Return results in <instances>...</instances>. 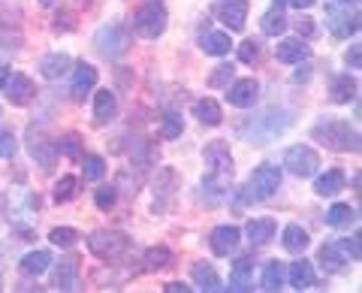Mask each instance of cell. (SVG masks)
Instances as JSON below:
<instances>
[{
	"label": "cell",
	"mask_w": 362,
	"mask_h": 293,
	"mask_svg": "<svg viewBox=\"0 0 362 293\" xmlns=\"http://www.w3.org/2000/svg\"><path fill=\"white\" fill-rule=\"evenodd\" d=\"M311 137L317 142H323L326 149H332V151H359V130L350 127L347 121H338V118L320 121L311 130Z\"/></svg>",
	"instance_id": "1"
},
{
	"label": "cell",
	"mask_w": 362,
	"mask_h": 293,
	"mask_svg": "<svg viewBox=\"0 0 362 293\" xmlns=\"http://www.w3.org/2000/svg\"><path fill=\"white\" fill-rule=\"evenodd\" d=\"M206 188L214 194H223L226 185L233 178V154L226 149V142H211L206 149Z\"/></svg>",
	"instance_id": "2"
},
{
	"label": "cell",
	"mask_w": 362,
	"mask_h": 293,
	"mask_svg": "<svg viewBox=\"0 0 362 293\" xmlns=\"http://www.w3.org/2000/svg\"><path fill=\"white\" fill-rule=\"evenodd\" d=\"M88 248L94 257H100V260H115V257L127 254L130 239L118 230H97V233L88 236Z\"/></svg>",
	"instance_id": "3"
},
{
	"label": "cell",
	"mask_w": 362,
	"mask_h": 293,
	"mask_svg": "<svg viewBox=\"0 0 362 293\" xmlns=\"http://www.w3.org/2000/svg\"><path fill=\"white\" fill-rule=\"evenodd\" d=\"M166 21H169V16H166V9L160 6V0H148L139 13H136V18H133V28H136V33L139 37H145V40H157L160 33L166 30Z\"/></svg>",
	"instance_id": "4"
},
{
	"label": "cell",
	"mask_w": 362,
	"mask_h": 293,
	"mask_svg": "<svg viewBox=\"0 0 362 293\" xmlns=\"http://www.w3.org/2000/svg\"><path fill=\"white\" fill-rule=\"evenodd\" d=\"M94 49L103 54V58H121V54L130 49V33L124 30L121 25L100 28L94 33Z\"/></svg>",
	"instance_id": "5"
},
{
	"label": "cell",
	"mask_w": 362,
	"mask_h": 293,
	"mask_svg": "<svg viewBox=\"0 0 362 293\" xmlns=\"http://www.w3.org/2000/svg\"><path fill=\"white\" fill-rule=\"evenodd\" d=\"M284 166L293 176L311 178L317 173V166H320V154H317L311 145H293V149H287V154H284Z\"/></svg>",
	"instance_id": "6"
},
{
	"label": "cell",
	"mask_w": 362,
	"mask_h": 293,
	"mask_svg": "<svg viewBox=\"0 0 362 293\" xmlns=\"http://www.w3.org/2000/svg\"><path fill=\"white\" fill-rule=\"evenodd\" d=\"M278 188H281V170L272 166V163L257 166V170L251 173V182H247V190H251L254 200H269Z\"/></svg>",
	"instance_id": "7"
},
{
	"label": "cell",
	"mask_w": 362,
	"mask_h": 293,
	"mask_svg": "<svg viewBox=\"0 0 362 293\" xmlns=\"http://www.w3.org/2000/svg\"><path fill=\"white\" fill-rule=\"evenodd\" d=\"M4 91H6V100H9L13 106H28L30 100H33V94H37V85H33L25 73H13V76L6 73Z\"/></svg>",
	"instance_id": "8"
},
{
	"label": "cell",
	"mask_w": 362,
	"mask_h": 293,
	"mask_svg": "<svg viewBox=\"0 0 362 293\" xmlns=\"http://www.w3.org/2000/svg\"><path fill=\"white\" fill-rule=\"evenodd\" d=\"M257 91H259L257 79H239V82H233L226 88V100H230V106H235V109H247V106H254Z\"/></svg>",
	"instance_id": "9"
},
{
	"label": "cell",
	"mask_w": 362,
	"mask_h": 293,
	"mask_svg": "<svg viewBox=\"0 0 362 293\" xmlns=\"http://www.w3.org/2000/svg\"><path fill=\"white\" fill-rule=\"evenodd\" d=\"M239 227H230V224H223V227H214L211 230V251L218 257H226L235 251V245H239Z\"/></svg>",
	"instance_id": "10"
},
{
	"label": "cell",
	"mask_w": 362,
	"mask_h": 293,
	"mask_svg": "<svg viewBox=\"0 0 362 293\" xmlns=\"http://www.w3.org/2000/svg\"><path fill=\"white\" fill-rule=\"evenodd\" d=\"M326 28H329L335 37L347 40L350 33H356V30H359V18H356V16L350 18L347 13H338L335 6H329V9H326Z\"/></svg>",
	"instance_id": "11"
},
{
	"label": "cell",
	"mask_w": 362,
	"mask_h": 293,
	"mask_svg": "<svg viewBox=\"0 0 362 293\" xmlns=\"http://www.w3.org/2000/svg\"><path fill=\"white\" fill-rule=\"evenodd\" d=\"M251 287H254V260L251 257H242V260H235L233 272H230V290L245 293Z\"/></svg>",
	"instance_id": "12"
},
{
	"label": "cell",
	"mask_w": 362,
	"mask_h": 293,
	"mask_svg": "<svg viewBox=\"0 0 362 293\" xmlns=\"http://www.w3.org/2000/svg\"><path fill=\"white\" fill-rule=\"evenodd\" d=\"M118 115V97L109 91V88H103V91H97L94 97V121L97 124H109L115 121Z\"/></svg>",
	"instance_id": "13"
},
{
	"label": "cell",
	"mask_w": 362,
	"mask_h": 293,
	"mask_svg": "<svg viewBox=\"0 0 362 293\" xmlns=\"http://www.w3.org/2000/svg\"><path fill=\"white\" fill-rule=\"evenodd\" d=\"M218 16L230 30H242L247 18V0H230V4H223L218 9Z\"/></svg>",
	"instance_id": "14"
},
{
	"label": "cell",
	"mask_w": 362,
	"mask_h": 293,
	"mask_svg": "<svg viewBox=\"0 0 362 293\" xmlns=\"http://www.w3.org/2000/svg\"><path fill=\"white\" fill-rule=\"evenodd\" d=\"M97 85V70L90 64H78L76 67V76H73V100H85V94Z\"/></svg>",
	"instance_id": "15"
},
{
	"label": "cell",
	"mask_w": 362,
	"mask_h": 293,
	"mask_svg": "<svg viewBox=\"0 0 362 293\" xmlns=\"http://www.w3.org/2000/svg\"><path fill=\"white\" fill-rule=\"evenodd\" d=\"M275 54H278V61H284V64H299L308 58L311 49L305 46L302 40H281L275 46Z\"/></svg>",
	"instance_id": "16"
},
{
	"label": "cell",
	"mask_w": 362,
	"mask_h": 293,
	"mask_svg": "<svg viewBox=\"0 0 362 293\" xmlns=\"http://www.w3.org/2000/svg\"><path fill=\"white\" fill-rule=\"evenodd\" d=\"M70 54H64V52H52V54H45V58L40 61V73L45 79H61L66 70H70Z\"/></svg>",
	"instance_id": "17"
},
{
	"label": "cell",
	"mask_w": 362,
	"mask_h": 293,
	"mask_svg": "<svg viewBox=\"0 0 362 293\" xmlns=\"http://www.w3.org/2000/svg\"><path fill=\"white\" fill-rule=\"evenodd\" d=\"M76 275H78V260L76 257H64L54 269V287L58 290H76Z\"/></svg>",
	"instance_id": "18"
},
{
	"label": "cell",
	"mask_w": 362,
	"mask_h": 293,
	"mask_svg": "<svg viewBox=\"0 0 362 293\" xmlns=\"http://www.w3.org/2000/svg\"><path fill=\"white\" fill-rule=\"evenodd\" d=\"M281 242L290 254H302L305 248H308V230H302V224H287L284 227V236H281Z\"/></svg>",
	"instance_id": "19"
},
{
	"label": "cell",
	"mask_w": 362,
	"mask_h": 293,
	"mask_svg": "<svg viewBox=\"0 0 362 293\" xmlns=\"http://www.w3.org/2000/svg\"><path fill=\"white\" fill-rule=\"evenodd\" d=\"M356 91H359V85L350 73L332 79V100L335 103H350V100H356Z\"/></svg>",
	"instance_id": "20"
},
{
	"label": "cell",
	"mask_w": 362,
	"mask_h": 293,
	"mask_svg": "<svg viewBox=\"0 0 362 293\" xmlns=\"http://www.w3.org/2000/svg\"><path fill=\"white\" fill-rule=\"evenodd\" d=\"M199 46H202V52L206 54H226L230 52V33H223V30H209V33H202V40H199Z\"/></svg>",
	"instance_id": "21"
},
{
	"label": "cell",
	"mask_w": 362,
	"mask_h": 293,
	"mask_svg": "<svg viewBox=\"0 0 362 293\" xmlns=\"http://www.w3.org/2000/svg\"><path fill=\"white\" fill-rule=\"evenodd\" d=\"M341 188H344V173H341V170H326V173L314 182V190H317L320 197H335Z\"/></svg>",
	"instance_id": "22"
},
{
	"label": "cell",
	"mask_w": 362,
	"mask_h": 293,
	"mask_svg": "<svg viewBox=\"0 0 362 293\" xmlns=\"http://www.w3.org/2000/svg\"><path fill=\"white\" fill-rule=\"evenodd\" d=\"M194 115H197L202 124H209V127H218V124L223 121V112H221V106L214 103L211 97L197 100V103H194Z\"/></svg>",
	"instance_id": "23"
},
{
	"label": "cell",
	"mask_w": 362,
	"mask_h": 293,
	"mask_svg": "<svg viewBox=\"0 0 362 293\" xmlns=\"http://www.w3.org/2000/svg\"><path fill=\"white\" fill-rule=\"evenodd\" d=\"M290 287L296 290H308L314 285V266L308 260H299V263H290Z\"/></svg>",
	"instance_id": "24"
},
{
	"label": "cell",
	"mask_w": 362,
	"mask_h": 293,
	"mask_svg": "<svg viewBox=\"0 0 362 293\" xmlns=\"http://www.w3.org/2000/svg\"><path fill=\"white\" fill-rule=\"evenodd\" d=\"M190 275H194V281H197L202 290H223V287H221V275L214 272L211 263H194Z\"/></svg>",
	"instance_id": "25"
},
{
	"label": "cell",
	"mask_w": 362,
	"mask_h": 293,
	"mask_svg": "<svg viewBox=\"0 0 362 293\" xmlns=\"http://www.w3.org/2000/svg\"><path fill=\"white\" fill-rule=\"evenodd\" d=\"M245 233H247V239H251L254 245H263V242H269L272 236H275V221L272 218H254L245 227Z\"/></svg>",
	"instance_id": "26"
},
{
	"label": "cell",
	"mask_w": 362,
	"mask_h": 293,
	"mask_svg": "<svg viewBox=\"0 0 362 293\" xmlns=\"http://www.w3.org/2000/svg\"><path fill=\"white\" fill-rule=\"evenodd\" d=\"M317 257H320V263H323L326 272H341L344 263H347V254H344L338 245H332V242H329V245H323Z\"/></svg>",
	"instance_id": "27"
},
{
	"label": "cell",
	"mask_w": 362,
	"mask_h": 293,
	"mask_svg": "<svg viewBox=\"0 0 362 293\" xmlns=\"http://www.w3.org/2000/svg\"><path fill=\"white\" fill-rule=\"evenodd\" d=\"M52 266V254L49 251H30L21 257V272L25 275H42Z\"/></svg>",
	"instance_id": "28"
},
{
	"label": "cell",
	"mask_w": 362,
	"mask_h": 293,
	"mask_svg": "<svg viewBox=\"0 0 362 293\" xmlns=\"http://www.w3.org/2000/svg\"><path fill=\"white\" fill-rule=\"evenodd\" d=\"M259 28H263L266 37H281V33L287 30V18H284V13H281V6H272L269 13L259 18Z\"/></svg>",
	"instance_id": "29"
},
{
	"label": "cell",
	"mask_w": 362,
	"mask_h": 293,
	"mask_svg": "<svg viewBox=\"0 0 362 293\" xmlns=\"http://www.w3.org/2000/svg\"><path fill=\"white\" fill-rule=\"evenodd\" d=\"M54 154H64L70 161H82V139L78 133H64V137L54 142Z\"/></svg>",
	"instance_id": "30"
},
{
	"label": "cell",
	"mask_w": 362,
	"mask_h": 293,
	"mask_svg": "<svg viewBox=\"0 0 362 293\" xmlns=\"http://www.w3.org/2000/svg\"><path fill=\"white\" fill-rule=\"evenodd\" d=\"M356 221V212L347 206V202H335V206L326 212V224L329 227H350Z\"/></svg>",
	"instance_id": "31"
},
{
	"label": "cell",
	"mask_w": 362,
	"mask_h": 293,
	"mask_svg": "<svg viewBox=\"0 0 362 293\" xmlns=\"http://www.w3.org/2000/svg\"><path fill=\"white\" fill-rule=\"evenodd\" d=\"M169 263H173V251H169V248H163V245H157V248H151V251L145 254V269H148V272L166 269Z\"/></svg>",
	"instance_id": "32"
},
{
	"label": "cell",
	"mask_w": 362,
	"mask_h": 293,
	"mask_svg": "<svg viewBox=\"0 0 362 293\" xmlns=\"http://www.w3.org/2000/svg\"><path fill=\"white\" fill-rule=\"evenodd\" d=\"M281 285H284V266H281L278 260L266 263V269H263V290L275 293V290H281Z\"/></svg>",
	"instance_id": "33"
},
{
	"label": "cell",
	"mask_w": 362,
	"mask_h": 293,
	"mask_svg": "<svg viewBox=\"0 0 362 293\" xmlns=\"http://www.w3.org/2000/svg\"><path fill=\"white\" fill-rule=\"evenodd\" d=\"M82 173H85L88 182H100V178L106 176V161H103V157H97V154H90V157H85Z\"/></svg>",
	"instance_id": "34"
},
{
	"label": "cell",
	"mask_w": 362,
	"mask_h": 293,
	"mask_svg": "<svg viewBox=\"0 0 362 293\" xmlns=\"http://www.w3.org/2000/svg\"><path fill=\"white\" fill-rule=\"evenodd\" d=\"M76 190H78V178L64 176L61 182L54 185V200H58V202H66V200H73V197H76Z\"/></svg>",
	"instance_id": "35"
},
{
	"label": "cell",
	"mask_w": 362,
	"mask_h": 293,
	"mask_svg": "<svg viewBox=\"0 0 362 293\" xmlns=\"http://www.w3.org/2000/svg\"><path fill=\"white\" fill-rule=\"evenodd\" d=\"M49 239L58 245V248H73V245L78 242V233H76L73 227H54V230L49 233Z\"/></svg>",
	"instance_id": "36"
},
{
	"label": "cell",
	"mask_w": 362,
	"mask_h": 293,
	"mask_svg": "<svg viewBox=\"0 0 362 293\" xmlns=\"http://www.w3.org/2000/svg\"><path fill=\"white\" fill-rule=\"evenodd\" d=\"M181 127H185V124H181V118L175 115V112H169V115L163 118L160 137H163V139H178V137H181Z\"/></svg>",
	"instance_id": "37"
},
{
	"label": "cell",
	"mask_w": 362,
	"mask_h": 293,
	"mask_svg": "<svg viewBox=\"0 0 362 293\" xmlns=\"http://www.w3.org/2000/svg\"><path fill=\"white\" fill-rule=\"evenodd\" d=\"M230 79H233V67L230 64H221V67H214V73L209 76V85L211 88H223Z\"/></svg>",
	"instance_id": "38"
},
{
	"label": "cell",
	"mask_w": 362,
	"mask_h": 293,
	"mask_svg": "<svg viewBox=\"0 0 362 293\" xmlns=\"http://www.w3.org/2000/svg\"><path fill=\"white\" fill-rule=\"evenodd\" d=\"M115 190H118V188H100V190H97V194H94V202H97V209H103V212H109L112 206H115V197H118V194H115Z\"/></svg>",
	"instance_id": "39"
},
{
	"label": "cell",
	"mask_w": 362,
	"mask_h": 293,
	"mask_svg": "<svg viewBox=\"0 0 362 293\" xmlns=\"http://www.w3.org/2000/svg\"><path fill=\"white\" fill-rule=\"evenodd\" d=\"M18 149V139L13 137V130H0V157H13Z\"/></svg>",
	"instance_id": "40"
},
{
	"label": "cell",
	"mask_w": 362,
	"mask_h": 293,
	"mask_svg": "<svg viewBox=\"0 0 362 293\" xmlns=\"http://www.w3.org/2000/svg\"><path fill=\"white\" fill-rule=\"evenodd\" d=\"M257 58H259V46H257L254 40H245L242 46H239V61L242 64H254Z\"/></svg>",
	"instance_id": "41"
},
{
	"label": "cell",
	"mask_w": 362,
	"mask_h": 293,
	"mask_svg": "<svg viewBox=\"0 0 362 293\" xmlns=\"http://www.w3.org/2000/svg\"><path fill=\"white\" fill-rule=\"evenodd\" d=\"M338 248H341L344 254H350V260H359V257H362V251H359V233L350 236V239H341V242H338Z\"/></svg>",
	"instance_id": "42"
},
{
	"label": "cell",
	"mask_w": 362,
	"mask_h": 293,
	"mask_svg": "<svg viewBox=\"0 0 362 293\" xmlns=\"http://www.w3.org/2000/svg\"><path fill=\"white\" fill-rule=\"evenodd\" d=\"M296 30H299V37H305V40H311L314 33H317V28H314V18H308V16H302L299 21H296Z\"/></svg>",
	"instance_id": "43"
},
{
	"label": "cell",
	"mask_w": 362,
	"mask_h": 293,
	"mask_svg": "<svg viewBox=\"0 0 362 293\" xmlns=\"http://www.w3.org/2000/svg\"><path fill=\"white\" fill-rule=\"evenodd\" d=\"M347 64L354 67V70H359V64H362V49L359 46H350L347 49Z\"/></svg>",
	"instance_id": "44"
},
{
	"label": "cell",
	"mask_w": 362,
	"mask_h": 293,
	"mask_svg": "<svg viewBox=\"0 0 362 293\" xmlns=\"http://www.w3.org/2000/svg\"><path fill=\"white\" fill-rule=\"evenodd\" d=\"M163 290H166V293H190V287H187V285H181V281H169Z\"/></svg>",
	"instance_id": "45"
},
{
	"label": "cell",
	"mask_w": 362,
	"mask_h": 293,
	"mask_svg": "<svg viewBox=\"0 0 362 293\" xmlns=\"http://www.w3.org/2000/svg\"><path fill=\"white\" fill-rule=\"evenodd\" d=\"M284 4L293 9H308V6H314V0H284Z\"/></svg>",
	"instance_id": "46"
},
{
	"label": "cell",
	"mask_w": 362,
	"mask_h": 293,
	"mask_svg": "<svg viewBox=\"0 0 362 293\" xmlns=\"http://www.w3.org/2000/svg\"><path fill=\"white\" fill-rule=\"evenodd\" d=\"M335 4H338V6H356L359 0H335Z\"/></svg>",
	"instance_id": "47"
},
{
	"label": "cell",
	"mask_w": 362,
	"mask_h": 293,
	"mask_svg": "<svg viewBox=\"0 0 362 293\" xmlns=\"http://www.w3.org/2000/svg\"><path fill=\"white\" fill-rule=\"evenodd\" d=\"M4 79H6V70H4V67H0V85H4Z\"/></svg>",
	"instance_id": "48"
}]
</instances>
